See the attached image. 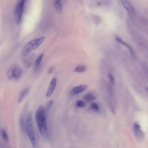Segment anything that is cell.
<instances>
[{
    "label": "cell",
    "instance_id": "obj_1",
    "mask_svg": "<svg viewBox=\"0 0 148 148\" xmlns=\"http://www.w3.org/2000/svg\"><path fill=\"white\" fill-rule=\"evenodd\" d=\"M47 115L42 106L40 105L36 111L35 119L40 132L45 138L48 137Z\"/></svg>",
    "mask_w": 148,
    "mask_h": 148
},
{
    "label": "cell",
    "instance_id": "obj_2",
    "mask_svg": "<svg viewBox=\"0 0 148 148\" xmlns=\"http://www.w3.org/2000/svg\"><path fill=\"white\" fill-rule=\"evenodd\" d=\"M45 39L44 36L32 40L26 43L21 52L23 56H27L31 51L38 48Z\"/></svg>",
    "mask_w": 148,
    "mask_h": 148
},
{
    "label": "cell",
    "instance_id": "obj_3",
    "mask_svg": "<svg viewBox=\"0 0 148 148\" xmlns=\"http://www.w3.org/2000/svg\"><path fill=\"white\" fill-rule=\"evenodd\" d=\"M25 129L33 147L36 148V142L33 127L32 116L31 113L28 114L27 118Z\"/></svg>",
    "mask_w": 148,
    "mask_h": 148
},
{
    "label": "cell",
    "instance_id": "obj_4",
    "mask_svg": "<svg viewBox=\"0 0 148 148\" xmlns=\"http://www.w3.org/2000/svg\"><path fill=\"white\" fill-rule=\"evenodd\" d=\"M22 74L21 68L18 65L14 64L12 66L7 72V77L9 80L19 79Z\"/></svg>",
    "mask_w": 148,
    "mask_h": 148
},
{
    "label": "cell",
    "instance_id": "obj_5",
    "mask_svg": "<svg viewBox=\"0 0 148 148\" xmlns=\"http://www.w3.org/2000/svg\"><path fill=\"white\" fill-rule=\"evenodd\" d=\"M25 1H20L16 4L15 9L14 16L17 23H19L21 18Z\"/></svg>",
    "mask_w": 148,
    "mask_h": 148
},
{
    "label": "cell",
    "instance_id": "obj_6",
    "mask_svg": "<svg viewBox=\"0 0 148 148\" xmlns=\"http://www.w3.org/2000/svg\"><path fill=\"white\" fill-rule=\"evenodd\" d=\"M134 134L138 142H141L143 139L145 134L141 130L140 125L137 122L134 123L133 127Z\"/></svg>",
    "mask_w": 148,
    "mask_h": 148
},
{
    "label": "cell",
    "instance_id": "obj_7",
    "mask_svg": "<svg viewBox=\"0 0 148 148\" xmlns=\"http://www.w3.org/2000/svg\"><path fill=\"white\" fill-rule=\"evenodd\" d=\"M88 88V86L86 84H83L75 86L71 90L69 94L71 96L77 95L86 90Z\"/></svg>",
    "mask_w": 148,
    "mask_h": 148
},
{
    "label": "cell",
    "instance_id": "obj_8",
    "mask_svg": "<svg viewBox=\"0 0 148 148\" xmlns=\"http://www.w3.org/2000/svg\"><path fill=\"white\" fill-rule=\"evenodd\" d=\"M57 83L56 79L53 78L50 81L46 93L47 97H50L53 93L56 88Z\"/></svg>",
    "mask_w": 148,
    "mask_h": 148
},
{
    "label": "cell",
    "instance_id": "obj_9",
    "mask_svg": "<svg viewBox=\"0 0 148 148\" xmlns=\"http://www.w3.org/2000/svg\"><path fill=\"white\" fill-rule=\"evenodd\" d=\"M121 1L123 5L129 14L131 16H132L135 11L134 7L127 0H122Z\"/></svg>",
    "mask_w": 148,
    "mask_h": 148
},
{
    "label": "cell",
    "instance_id": "obj_10",
    "mask_svg": "<svg viewBox=\"0 0 148 148\" xmlns=\"http://www.w3.org/2000/svg\"><path fill=\"white\" fill-rule=\"evenodd\" d=\"M97 97V94L93 92H89L83 96L84 99L87 101H90L95 99Z\"/></svg>",
    "mask_w": 148,
    "mask_h": 148
},
{
    "label": "cell",
    "instance_id": "obj_11",
    "mask_svg": "<svg viewBox=\"0 0 148 148\" xmlns=\"http://www.w3.org/2000/svg\"><path fill=\"white\" fill-rule=\"evenodd\" d=\"M43 54V53L40 54L35 60L33 65V69L34 71H36L38 70L42 58Z\"/></svg>",
    "mask_w": 148,
    "mask_h": 148
},
{
    "label": "cell",
    "instance_id": "obj_12",
    "mask_svg": "<svg viewBox=\"0 0 148 148\" xmlns=\"http://www.w3.org/2000/svg\"><path fill=\"white\" fill-rule=\"evenodd\" d=\"M30 91L29 88H26L24 89L19 95L17 99V102L20 103L22 101L25 97L27 96Z\"/></svg>",
    "mask_w": 148,
    "mask_h": 148
},
{
    "label": "cell",
    "instance_id": "obj_13",
    "mask_svg": "<svg viewBox=\"0 0 148 148\" xmlns=\"http://www.w3.org/2000/svg\"><path fill=\"white\" fill-rule=\"evenodd\" d=\"M115 39L119 43L125 46L130 51V53L132 56H134V53L131 47L126 42L123 41L121 38L118 37H116Z\"/></svg>",
    "mask_w": 148,
    "mask_h": 148
},
{
    "label": "cell",
    "instance_id": "obj_14",
    "mask_svg": "<svg viewBox=\"0 0 148 148\" xmlns=\"http://www.w3.org/2000/svg\"><path fill=\"white\" fill-rule=\"evenodd\" d=\"M19 123L21 130L23 132H25L26 130L25 125L24 117L22 113L19 116Z\"/></svg>",
    "mask_w": 148,
    "mask_h": 148
},
{
    "label": "cell",
    "instance_id": "obj_15",
    "mask_svg": "<svg viewBox=\"0 0 148 148\" xmlns=\"http://www.w3.org/2000/svg\"><path fill=\"white\" fill-rule=\"evenodd\" d=\"M54 4L56 9L58 12L60 14L62 12V1L56 0L54 1Z\"/></svg>",
    "mask_w": 148,
    "mask_h": 148
},
{
    "label": "cell",
    "instance_id": "obj_16",
    "mask_svg": "<svg viewBox=\"0 0 148 148\" xmlns=\"http://www.w3.org/2000/svg\"><path fill=\"white\" fill-rule=\"evenodd\" d=\"M86 69V66L83 64H79L74 69L73 71L75 72L82 73L85 71Z\"/></svg>",
    "mask_w": 148,
    "mask_h": 148
},
{
    "label": "cell",
    "instance_id": "obj_17",
    "mask_svg": "<svg viewBox=\"0 0 148 148\" xmlns=\"http://www.w3.org/2000/svg\"><path fill=\"white\" fill-rule=\"evenodd\" d=\"M53 101L52 99L49 100L48 103L46 106L45 109V112L47 115L49 112L50 109L53 104Z\"/></svg>",
    "mask_w": 148,
    "mask_h": 148
},
{
    "label": "cell",
    "instance_id": "obj_18",
    "mask_svg": "<svg viewBox=\"0 0 148 148\" xmlns=\"http://www.w3.org/2000/svg\"><path fill=\"white\" fill-rule=\"evenodd\" d=\"M90 107L93 111L97 112L99 110V107L98 104L96 103L92 102L90 105Z\"/></svg>",
    "mask_w": 148,
    "mask_h": 148
},
{
    "label": "cell",
    "instance_id": "obj_19",
    "mask_svg": "<svg viewBox=\"0 0 148 148\" xmlns=\"http://www.w3.org/2000/svg\"><path fill=\"white\" fill-rule=\"evenodd\" d=\"M75 104L77 107L79 108L84 107L86 105L85 102L80 100L77 101L75 103Z\"/></svg>",
    "mask_w": 148,
    "mask_h": 148
},
{
    "label": "cell",
    "instance_id": "obj_20",
    "mask_svg": "<svg viewBox=\"0 0 148 148\" xmlns=\"http://www.w3.org/2000/svg\"><path fill=\"white\" fill-rule=\"evenodd\" d=\"M108 77L109 78V81L110 83L112 85L115 84V80L113 76L111 74H109L108 75Z\"/></svg>",
    "mask_w": 148,
    "mask_h": 148
},
{
    "label": "cell",
    "instance_id": "obj_21",
    "mask_svg": "<svg viewBox=\"0 0 148 148\" xmlns=\"http://www.w3.org/2000/svg\"><path fill=\"white\" fill-rule=\"evenodd\" d=\"M1 133L3 139L5 141H8V137L5 131L3 130L2 131Z\"/></svg>",
    "mask_w": 148,
    "mask_h": 148
},
{
    "label": "cell",
    "instance_id": "obj_22",
    "mask_svg": "<svg viewBox=\"0 0 148 148\" xmlns=\"http://www.w3.org/2000/svg\"><path fill=\"white\" fill-rule=\"evenodd\" d=\"M53 67H50L48 71V73L49 74L51 73L53 71Z\"/></svg>",
    "mask_w": 148,
    "mask_h": 148
},
{
    "label": "cell",
    "instance_id": "obj_23",
    "mask_svg": "<svg viewBox=\"0 0 148 148\" xmlns=\"http://www.w3.org/2000/svg\"><path fill=\"white\" fill-rule=\"evenodd\" d=\"M110 110L112 113L113 114L114 113V107L112 106H111L110 107Z\"/></svg>",
    "mask_w": 148,
    "mask_h": 148
}]
</instances>
